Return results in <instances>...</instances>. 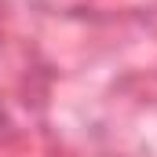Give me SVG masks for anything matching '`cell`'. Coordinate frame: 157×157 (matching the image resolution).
I'll return each mask as SVG.
<instances>
[{"instance_id":"cell-1","label":"cell","mask_w":157,"mask_h":157,"mask_svg":"<svg viewBox=\"0 0 157 157\" xmlns=\"http://www.w3.org/2000/svg\"><path fill=\"white\" fill-rule=\"evenodd\" d=\"M7 132H11V121L4 117V110H0V139H7Z\"/></svg>"}]
</instances>
